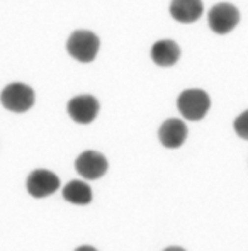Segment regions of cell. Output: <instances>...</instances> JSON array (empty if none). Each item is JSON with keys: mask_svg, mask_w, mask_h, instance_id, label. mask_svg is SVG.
I'll list each match as a JSON object with an SVG mask.
<instances>
[{"mask_svg": "<svg viewBox=\"0 0 248 251\" xmlns=\"http://www.w3.org/2000/svg\"><path fill=\"white\" fill-rule=\"evenodd\" d=\"M101 50V39L92 31H73L66 41V51L79 63H92Z\"/></svg>", "mask_w": 248, "mask_h": 251, "instance_id": "cell-1", "label": "cell"}, {"mask_svg": "<svg viewBox=\"0 0 248 251\" xmlns=\"http://www.w3.org/2000/svg\"><path fill=\"white\" fill-rule=\"evenodd\" d=\"M177 109L184 119L201 121L211 109V97L201 88H187L177 99Z\"/></svg>", "mask_w": 248, "mask_h": 251, "instance_id": "cell-2", "label": "cell"}, {"mask_svg": "<svg viewBox=\"0 0 248 251\" xmlns=\"http://www.w3.org/2000/svg\"><path fill=\"white\" fill-rule=\"evenodd\" d=\"M36 102V94L32 87L21 82H12L3 87L0 92V104L7 110L14 114H24L29 109H32Z\"/></svg>", "mask_w": 248, "mask_h": 251, "instance_id": "cell-3", "label": "cell"}, {"mask_svg": "<svg viewBox=\"0 0 248 251\" xmlns=\"http://www.w3.org/2000/svg\"><path fill=\"white\" fill-rule=\"evenodd\" d=\"M240 22V10L229 2H220L213 5L207 14V25L214 34H229Z\"/></svg>", "mask_w": 248, "mask_h": 251, "instance_id": "cell-4", "label": "cell"}, {"mask_svg": "<svg viewBox=\"0 0 248 251\" xmlns=\"http://www.w3.org/2000/svg\"><path fill=\"white\" fill-rule=\"evenodd\" d=\"M26 188L34 199H44L60 188V178L50 170H34L26 180Z\"/></svg>", "mask_w": 248, "mask_h": 251, "instance_id": "cell-5", "label": "cell"}, {"mask_svg": "<svg viewBox=\"0 0 248 251\" xmlns=\"http://www.w3.org/2000/svg\"><path fill=\"white\" fill-rule=\"evenodd\" d=\"M99 109H101V104H99L97 99L94 95H87V94L77 95V97L70 99L68 105H66L68 116L79 124L94 123L99 114Z\"/></svg>", "mask_w": 248, "mask_h": 251, "instance_id": "cell-6", "label": "cell"}, {"mask_svg": "<svg viewBox=\"0 0 248 251\" xmlns=\"http://www.w3.org/2000/svg\"><path fill=\"white\" fill-rule=\"evenodd\" d=\"M75 168L80 176L87 180H97L106 175L107 172V160L99 151H83L75 160Z\"/></svg>", "mask_w": 248, "mask_h": 251, "instance_id": "cell-7", "label": "cell"}, {"mask_svg": "<svg viewBox=\"0 0 248 251\" xmlns=\"http://www.w3.org/2000/svg\"><path fill=\"white\" fill-rule=\"evenodd\" d=\"M158 139L165 148L175 150L187 139V126L182 119H166L158 129Z\"/></svg>", "mask_w": 248, "mask_h": 251, "instance_id": "cell-8", "label": "cell"}, {"mask_svg": "<svg viewBox=\"0 0 248 251\" xmlns=\"http://www.w3.org/2000/svg\"><path fill=\"white\" fill-rule=\"evenodd\" d=\"M202 12H204L202 0H172L170 3V16L182 24L199 21Z\"/></svg>", "mask_w": 248, "mask_h": 251, "instance_id": "cell-9", "label": "cell"}, {"mask_svg": "<svg viewBox=\"0 0 248 251\" xmlns=\"http://www.w3.org/2000/svg\"><path fill=\"white\" fill-rule=\"evenodd\" d=\"M151 61L158 66H173L180 58V46L173 39H160L153 43L150 51Z\"/></svg>", "mask_w": 248, "mask_h": 251, "instance_id": "cell-10", "label": "cell"}, {"mask_svg": "<svg viewBox=\"0 0 248 251\" xmlns=\"http://www.w3.org/2000/svg\"><path fill=\"white\" fill-rule=\"evenodd\" d=\"M63 199L70 204L87 205L92 202V188L82 180H72L63 187Z\"/></svg>", "mask_w": 248, "mask_h": 251, "instance_id": "cell-11", "label": "cell"}, {"mask_svg": "<svg viewBox=\"0 0 248 251\" xmlns=\"http://www.w3.org/2000/svg\"><path fill=\"white\" fill-rule=\"evenodd\" d=\"M233 127H235V132L240 138L248 141V109L236 117L235 123H233Z\"/></svg>", "mask_w": 248, "mask_h": 251, "instance_id": "cell-12", "label": "cell"}, {"mask_svg": "<svg viewBox=\"0 0 248 251\" xmlns=\"http://www.w3.org/2000/svg\"><path fill=\"white\" fill-rule=\"evenodd\" d=\"M75 251H97V250H95L94 246H79Z\"/></svg>", "mask_w": 248, "mask_h": 251, "instance_id": "cell-13", "label": "cell"}, {"mask_svg": "<svg viewBox=\"0 0 248 251\" xmlns=\"http://www.w3.org/2000/svg\"><path fill=\"white\" fill-rule=\"evenodd\" d=\"M164 251H186V250L180 248V246H170V248H165Z\"/></svg>", "mask_w": 248, "mask_h": 251, "instance_id": "cell-14", "label": "cell"}]
</instances>
